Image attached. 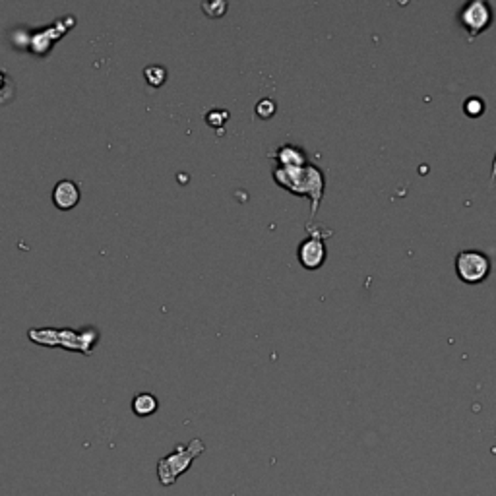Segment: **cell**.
Returning <instances> with one entry per match:
<instances>
[{
    "label": "cell",
    "mask_w": 496,
    "mask_h": 496,
    "mask_svg": "<svg viewBox=\"0 0 496 496\" xmlns=\"http://www.w3.org/2000/svg\"><path fill=\"white\" fill-rule=\"evenodd\" d=\"M496 181V155H495V161H493V171H490V184H495Z\"/></svg>",
    "instance_id": "cell-16"
},
{
    "label": "cell",
    "mask_w": 496,
    "mask_h": 496,
    "mask_svg": "<svg viewBox=\"0 0 496 496\" xmlns=\"http://www.w3.org/2000/svg\"><path fill=\"white\" fill-rule=\"evenodd\" d=\"M227 119H229V112L223 111V109H213V111L206 115V121H208V124H212V126H221V124L227 122Z\"/></svg>",
    "instance_id": "cell-15"
},
{
    "label": "cell",
    "mask_w": 496,
    "mask_h": 496,
    "mask_svg": "<svg viewBox=\"0 0 496 496\" xmlns=\"http://www.w3.org/2000/svg\"><path fill=\"white\" fill-rule=\"evenodd\" d=\"M157 397L153 394H148V392H142V394L134 395L132 399V411L136 413L138 417H150L157 411Z\"/></svg>",
    "instance_id": "cell-9"
},
{
    "label": "cell",
    "mask_w": 496,
    "mask_h": 496,
    "mask_svg": "<svg viewBox=\"0 0 496 496\" xmlns=\"http://www.w3.org/2000/svg\"><path fill=\"white\" fill-rule=\"evenodd\" d=\"M52 202L62 212H68L72 208H76L80 202V186L70 179H62L52 190Z\"/></svg>",
    "instance_id": "cell-7"
},
{
    "label": "cell",
    "mask_w": 496,
    "mask_h": 496,
    "mask_svg": "<svg viewBox=\"0 0 496 496\" xmlns=\"http://www.w3.org/2000/svg\"><path fill=\"white\" fill-rule=\"evenodd\" d=\"M464 111H466L467 117H481L483 112H485V103L483 99H479V97H469L466 103H464Z\"/></svg>",
    "instance_id": "cell-12"
},
{
    "label": "cell",
    "mask_w": 496,
    "mask_h": 496,
    "mask_svg": "<svg viewBox=\"0 0 496 496\" xmlns=\"http://www.w3.org/2000/svg\"><path fill=\"white\" fill-rule=\"evenodd\" d=\"M202 10L210 16V18H221L227 12V2H204Z\"/></svg>",
    "instance_id": "cell-13"
},
{
    "label": "cell",
    "mask_w": 496,
    "mask_h": 496,
    "mask_svg": "<svg viewBox=\"0 0 496 496\" xmlns=\"http://www.w3.org/2000/svg\"><path fill=\"white\" fill-rule=\"evenodd\" d=\"M33 344L47 345V347H64L68 351H80L83 355L92 353L99 339V332L88 326L80 332L76 330H61V328H41V330H30L28 332Z\"/></svg>",
    "instance_id": "cell-2"
},
{
    "label": "cell",
    "mask_w": 496,
    "mask_h": 496,
    "mask_svg": "<svg viewBox=\"0 0 496 496\" xmlns=\"http://www.w3.org/2000/svg\"><path fill=\"white\" fill-rule=\"evenodd\" d=\"M270 157H274L279 161V167H303L306 165L303 150H299L297 146H281L279 150L270 153Z\"/></svg>",
    "instance_id": "cell-8"
},
{
    "label": "cell",
    "mask_w": 496,
    "mask_h": 496,
    "mask_svg": "<svg viewBox=\"0 0 496 496\" xmlns=\"http://www.w3.org/2000/svg\"><path fill=\"white\" fill-rule=\"evenodd\" d=\"M206 452V446L200 438H194L188 444H179L175 448V452L159 459L157 464V477L161 481L163 486H171L184 471H188V467L192 466V462L198 456H202Z\"/></svg>",
    "instance_id": "cell-3"
},
{
    "label": "cell",
    "mask_w": 496,
    "mask_h": 496,
    "mask_svg": "<svg viewBox=\"0 0 496 496\" xmlns=\"http://www.w3.org/2000/svg\"><path fill=\"white\" fill-rule=\"evenodd\" d=\"M456 274L464 284H481L490 274V260L479 250H462L456 256Z\"/></svg>",
    "instance_id": "cell-5"
},
{
    "label": "cell",
    "mask_w": 496,
    "mask_h": 496,
    "mask_svg": "<svg viewBox=\"0 0 496 496\" xmlns=\"http://www.w3.org/2000/svg\"><path fill=\"white\" fill-rule=\"evenodd\" d=\"M256 115H258L260 119H270V117H274L275 101H272V99H262V101H258V105H256Z\"/></svg>",
    "instance_id": "cell-14"
},
{
    "label": "cell",
    "mask_w": 496,
    "mask_h": 496,
    "mask_svg": "<svg viewBox=\"0 0 496 496\" xmlns=\"http://www.w3.org/2000/svg\"><path fill=\"white\" fill-rule=\"evenodd\" d=\"M299 262L303 264L306 270H318L326 260V246L322 237L310 233V237L299 244Z\"/></svg>",
    "instance_id": "cell-6"
},
{
    "label": "cell",
    "mask_w": 496,
    "mask_h": 496,
    "mask_svg": "<svg viewBox=\"0 0 496 496\" xmlns=\"http://www.w3.org/2000/svg\"><path fill=\"white\" fill-rule=\"evenodd\" d=\"M462 28L467 31V39H475L493 26V8L485 0H471L457 14Z\"/></svg>",
    "instance_id": "cell-4"
},
{
    "label": "cell",
    "mask_w": 496,
    "mask_h": 496,
    "mask_svg": "<svg viewBox=\"0 0 496 496\" xmlns=\"http://www.w3.org/2000/svg\"><path fill=\"white\" fill-rule=\"evenodd\" d=\"M143 78H146V81H148L152 88H161L165 80H167V70H165L163 66L153 64V66H148V68L143 70Z\"/></svg>",
    "instance_id": "cell-11"
},
{
    "label": "cell",
    "mask_w": 496,
    "mask_h": 496,
    "mask_svg": "<svg viewBox=\"0 0 496 496\" xmlns=\"http://www.w3.org/2000/svg\"><path fill=\"white\" fill-rule=\"evenodd\" d=\"M274 181L279 184L281 188L289 190V192L310 198V204H313L310 215H313V217L316 215L326 188L324 172L320 171L318 167H314V165L277 167L274 171Z\"/></svg>",
    "instance_id": "cell-1"
},
{
    "label": "cell",
    "mask_w": 496,
    "mask_h": 496,
    "mask_svg": "<svg viewBox=\"0 0 496 496\" xmlns=\"http://www.w3.org/2000/svg\"><path fill=\"white\" fill-rule=\"evenodd\" d=\"M16 95V83L10 78V74L0 70V105H8Z\"/></svg>",
    "instance_id": "cell-10"
}]
</instances>
